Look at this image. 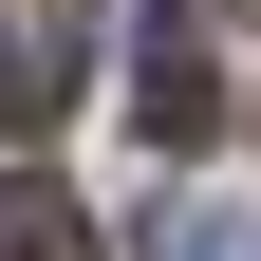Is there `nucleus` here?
<instances>
[{
	"mask_svg": "<svg viewBox=\"0 0 261 261\" xmlns=\"http://www.w3.org/2000/svg\"><path fill=\"white\" fill-rule=\"evenodd\" d=\"M130 112H149V149H205V130H224V56H205V19H149V38H130Z\"/></svg>",
	"mask_w": 261,
	"mask_h": 261,
	"instance_id": "nucleus-1",
	"label": "nucleus"
},
{
	"mask_svg": "<svg viewBox=\"0 0 261 261\" xmlns=\"http://www.w3.org/2000/svg\"><path fill=\"white\" fill-rule=\"evenodd\" d=\"M75 112V19H0V130H56Z\"/></svg>",
	"mask_w": 261,
	"mask_h": 261,
	"instance_id": "nucleus-2",
	"label": "nucleus"
},
{
	"mask_svg": "<svg viewBox=\"0 0 261 261\" xmlns=\"http://www.w3.org/2000/svg\"><path fill=\"white\" fill-rule=\"evenodd\" d=\"M0 261H93V224H75V205H56V187H38V168H0Z\"/></svg>",
	"mask_w": 261,
	"mask_h": 261,
	"instance_id": "nucleus-3",
	"label": "nucleus"
},
{
	"mask_svg": "<svg viewBox=\"0 0 261 261\" xmlns=\"http://www.w3.org/2000/svg\"><path fill=\"white\" fill-rule=\"evenodd\" d=\"M205 261H261V243H205Z\"/></svg>",
	"mask_w": 261,
	"mask_h": 261,
	"instance_id": "nucleus-4",
	"label": "nucleus"
}]
</instances>
